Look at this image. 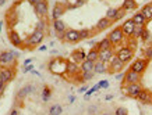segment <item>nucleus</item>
I'll list each match as a JSON object with an SVG mask.
<instances>
[{"label":"nucleus","mask_w":152,"mask_h":115,"mask_svg":"<svg viewBox=\"0 0 152 115\" xmlns=\"http://www.w3.org/2000/svg\"><path fill=\"white\" fill-rule=\"evenodd\" d=\"M66 68H67V61H64L63 58H56V60L50 61V64H49V71L56 75L66 74Z\"/></svg>","instance_id":"1"},{"label":"nucleus","mask_w":152,"mask_h":115,"mask_svg":"<svg viewBox=\"0 0 152 115\" xmlns=\"http://www.w3.org/2000/svg\"><path fill=\"white\" fill-rule=\"evenodd\" d=\"M123 67H124V63L120 60V58H117L116 55H113V57H112V60L109 61V64H107V72H112V74H119V72H121Z\"/></svg>","instance_id":"2"},{"label":"nucleus","mask_w":152,"mask_h":115,"mask_svg":"<svg viewBox=\"0 0 152 115\" xmlns=\"http://www.w3.org/2000/svg\"><path fill=\"white\" fill-rule=\"evenodd\" d=\"M133 54H134L133 49H131V47H129V46H124V47H120L119 50L116 51L115 55L117 57V58H120L123 63H127V61L131 60Z\"/></svg>","instance_id":"3"},{"label":"nucleus","mask_w":152,"mask_h":115,"mask_svg":"<svg viewBox=\"0 0 152 115\" xmlns=\"http://www.w3.org/2000/svg\"><path fill=\"white\" fill-rule=\"evenodd\" d=\"M35 90H37V86H35L34 83H28V85L23 86V88L17 92V100H21V101H23L24 98H27L29 94L35 93Z\"/></svg>","instance_id":"4"},{"label":"nucleus","mask_w":152,"mask_h":115,"mask_svg":"<svg viewBox=\"0 0 152 115\" xmlns=\"http://www.w3.org/2000/svg\"><path fill=\"white\" fill-rule=\"evenodd\" d=\"M107 39L110 40L112 45H119V43H121V42H123V39H124V33H123V31H121V28H120V27L119 28H115V29L109 33Z\"/></svg>","instance_id":"5"},{"label":"nucleus","mask_w":152,"mask_h":115,"mask_svg":"<svg viewBox=\"0 0 152 115\" xmlns=\"http://www.w3.org/2000/svg\"><path fill=\"white\" fill-rule=\"evenodd\" d=\"M45 39V32H39V31H34L27 39V43L29 46H38L39 43H42V40Z\"/></svg>","instance_id":"6"},{"label":"nucleus","mask_w":152,"mask_h":115,"mask_svg":"<svg viewBox=\"0 0 152 115\" xmlns=\"http://www.w3.org/2000/svg\"><path fill=\"white\" fill-rule=\"evenodd\" d=\"M63 40H66L67 43H77L81 40L80 37V31L77 29H67L63 35Z\"/></svg>","instance_id":"7"},{"label":"nucleus","mask_w":152,"mask_h":115,"mask_svg":"<svg viewBox=\"0 0 152 115\" xmlns=\"http://www.w3.org/2000/svg\"><path fill=\"white\" fill-rule=\"evenodd\" d=\"M15 57H17V53H14V51H1L0 53V63H1V65L9 67L10 64H13L15 61Z\"/></svg>","instance_id":"8"},{"label":"nucleus","mask_w":152,"mask_h":115,"mask_svg":"<svg viewBox=\"0 0 152 115\" xmlns=\"http://www.w3.org/2000/svg\"><path fill=\"white\" fill-rule=\"evenodd\" d=\"M48 10H49V6H48L46 0H42L38 4L34 6V11H35V14H37L39 18H45V17H46Z\"/></svg>","instance_id":"9"},{"label":"nucleus","mask_w":152,"mask_h":115,"mask_svg":"<svg viewBox=\"0 0 152 115\" xmlns=\"http://www.w3.org/2000/svg\"><path fill=\"white\" fill-rule=\"evenodd\" d=\"M123 80H124L126 85H129V83H140L141 75H140L138 72L133 71V69H129L124 74V76H123Z\"/></svg>","instance_id":"10"},{"label":"nucleus","mask_w":152,"mask_h":115,"mask_svg":"<svg viewBox=\"0 0 152 115\" xmlns=\"http://www.w3.org/2000/svg\"><path fill=\"white\" fill-rule=\"evenodd\" d=\"M147 65H148V60H147V58H137V60L131 64L130 69H133V71H135V72L141 74V72H144V71L147 69Z\"/></svg>","instance_id":"11"},{"label":"nucleus","mask_w":152,"mask_h":115,"mask_svg":"<svg viewBox=\"0 0 152 115\" xmlns=\"http://www.w3.org/2000/svg\"><path fill=\"white\" fill-rule=\"evenodd\" d=\"M66 10H67V7H66L64 3H60V1L55 3V7H53V11H52V18H53V21H55V19H60V17L66 13Z\"/></svg>","instance_id":"12"},{"label":"nucleus","mask_w":152,"mask_h":115,"mask_svg":"<svg viewBox=\"0 0 152 115\" xmlns=\"http://www.w3.org/2000/svg\"><path fill=\"white\" fill-rule=\"evenodd\" d=\"M121 31H123V33H124V36H129L131 37L133 36V32L134 29H135V24H134V21L131 18L127 19V21H124L123 22V25H121Z\"/></svg>","instance_id":"13"},{"label":"nucleus","mask_w":152,"mask_h":115,"mask_svg":"<svg viewBox=\"0 0 152 115\" xmlns=\"http://www.w3.org/2000/svg\"><path fill=\"white\" fill-rule=\"evenodd\" d=\"M124 92L129 97H137L138 93L141 92V86H140V83H129L126 86Z\"/></svg>","instance_id":"14"},{"label":"nucleus","mask_w":152,"mask_h":115,"mask_svg":"<svg viewBox=\"0 0 152 115\" xmlns=\"http://www.w3.org/2000/svg\"><path fill=\"white\" fill-rule=\"evenodd\" d=\"M14 78V69L9 68V67H6V68H0V80L1 82H10V80H13Z\"/></svg>","instance_id":"15"},{"label":"nucleus","mask_w":152,"mask_h":115,"mask_svg":"<svg viewBox=\"0 0 152 115\" xmlns=\"http://www.w3.org/2000/svg\"><path fill=\"white\" fill-rule=\"evenodd\" d=\"M9 40L11 42V45L15 47H21V45H23L21 36H20L18 32L14 31V29H9Z\"/></svg>","instance_id":"16"},{"label":"nucleus","mask_w":152,"mask_h":115,"mask_svg":"<svg viewBox=\"0 0 152 115\" xmlns=\"http://www.w3.org/2000/svg\"><path fill=\"white\" fill-rule=\"evenodd\" d=\"M53 29H55V32L57 33L60 37H63L64 32L67 31V29H66V24L63 22L61 19H55V21H53Z\"/></svg>","instance_id":"17"},{"label":"nucleus","mask_w":152,"mask_h":115,"mask_svg":"<svg viewBox=\"0 0 152 115\" xmlns=\"http://www.w3.org/2000/svg\"><path fill=\"white\" fill-rule=\"evenodd\" d=\"M85 58H87V53H85L84 50H81V49H78V50H74L73 53H71V60H73L74 63H77V64L83 63Z\"/></svg>","instance_id":"18"},{"label":"nucleus","mask_w":152,"mask_h":115,"mask_svg":"<svg viewBox=\"0 0 152 115\" xmlns=\"http://www.w3.org/2000/svg\"><path fill=\"white\" fill-rule=\"evenodd\" d=\"M115 55L113 53V49H109V50H102L99 51V58L98 60L102 61V63H105V64H109V61L112 60V57Z\"/></svg>","instance_id":"19"},{"label":"nucleus","mask_w":152,"mask_h":115,"mask_svg":"<svg viewBox=\"0 0 152 115\" xmlns=\"http://www.w3.org/2000/svg\"><path fill=\"white\" fill-rule=\"evenodd\" d=\"M135 98H138L141 103H144V104H149V103L152 101V94L148 90H145V89H141V92L138 93V96L135 97Z\"/></svg>","instance_id":"20"},{"label":"nucleus","mask_w":152,"mask_h":115,"mask_svg":"<svg viewBox=\"0 0 152 115\" xmlns=\"http://www.w3.org/2000/svg\"><path fill=\"white\" fill-rule=\"evenodd\" d=\"M107 72V64L102 63V61H95L94 64V74H105Z\"/></svg>","instance_id":"21"},{"label":"nucleus","mask_w":152,"mask_h":115,"mask_svg":"<svg viewBox=\"0 0 152 115\" xmlns=\"http://www.w3.org/2000/svg\"><path fill=\"white\" fill-rule=\"evenodd\" d=\"M110 24H112L110 19H107L106 17H103V18H101L96 22V27H95V28H96V31H99V32H101V31H105L106 28L110 27Z\"/></svg>","instance_id":"22"},{"label":"nucleus","mask_w":152,"mask_h":115,"mask_svg":"<svg viewBox=\"0 0 152 115\" xmlns=\"http://www.w3.org/2000/svg\"><path fill=\"white\" fill-rule=\"evenodd\" d=\"M78 64L77 63H74V61H67V68H66V74L69 75H75L78 72Z\"/></svg>","instance_id":"23"},{"label":"nucleus","mask_w":152,"mask_h":115,"mask_svg":"<svg viewBox=\"0 0 152 115\" xmlns=\"http://www.w3.org/2000/svg\"><path fill=\"white\" fill-rule=\"evenodd\" d=\"M140 13L144 15V18L147 19V21H149V19L152 18V3H148V4H145L141 9V11Z\"/></svg>","instance_id":"24"},{"label":"nucleus","mask_w":152,"mask_h":115,"mask_svg":"<svg viewBox=\"0 0 152 115\" xmlns=\"http://www.w3.org/2000/svg\"><path fill=\"white\" fill-rule=\"evenodd\" d=\"M94 64H95V61H89V60H85L81 63L80 65V69H81V72H88V71H94Z\"/></svg>","instance_id":"25"},{"label":"nucleus","mask_w":152,"mask_h":115,"mask_svg":"<svg viewBox=\"0 0 152 115\" xmlns=\"http://www.w3.org/2000/svg\"><path fill=\"white\" fill-rule=\"evenodd\" d=\"M134 21V24H135V25H138V27H144V25H145V24H147V19L144 18V15L141 13H135L133 15V18H131Z\"/></svg>","instance_id":"26"},{"label":"nucleus","mask_w":152,"mask_h":115,"mask_svg":"<svg viewBox=\"0 0 152 115\" xmlns=\"http://www.w3.org/2000/svg\"><path fill=\"white\" fill-rule=\"evenodd\" d=\"M113 47V45L110 43V40L106 37V39H103V40H101L99 43L96 45V49L99 51H102V50H109V49H112Z\"/></svg>","instance_id":"27"},{"label":"nucleus","mask_w":152,"mask_h":115,"mask_svg":"<svg viewBox=\"0 0 152 115\" xmlns=\"http://www.w3.org/2000/svg\"><path fill=\"white\" fill-rule=\"evenodd\" d=\"M50 97H52V89L49 88V86H45V88H43V90H42V94H41L42 101H43V103L49 101V100H50Z\"/></svg>","instance_id":"28"},{"label":"nucleus","mask_w":152,"mask_h":115,"mask_svg":"<svg viewBox=\"0 0 152 115\" xmlns=\"http://www.w3.org/2000/svg\"><path fill=\"white\" fill-rule=\"evenodd\" d=\"M98 58H99V50H98L96 47H95V49H91V50L87 53V60L98 61Z\"/></svg>","instance_id":"29"},{"label":"nucleus","mask_w":152,"mask_h":115,"mask_svg":"<svg viewBox=\"0 0 152 115\" xmlns=\"http://www.w3.org/2000/svg\"><path fill=\"white\" fill-rule=\"evenodd\" d=\"M123 9H124L126 11L135 10L137 9V3H135V0H124V1H123Z\"/></svg>","instance_id":"30"},{"label":"nucleus","mask_w":152,"mask_h":115,"mask_svg":"<svg viewBox=\"0 0 152 115\" xmlns=\"http://www.w3.org/2000/svg\"><path fill=\"white\" fill-rule=\"evenodd\" d=\"M61 112H63V107L60 104H53L49 110V115H60Z\"/></svg>","instance_id":"31"},{"label":"nucleus","mask_w":152,"mask_h":115,"mask_svg":"<svg viewBox=\"0 0 152 115\" xmlns=\"http://www.w3.org/2000/svg\"><path fill=\"white\" fill-rule=\"evenodd\" d=\"M94 35V32L91 29H87V28H84V29H80V37H81V40L84 39H88V37H91Z\"/></svg>","instance_id":"32"},{"label":"nucleus","mask_w":152,"mask_h":115,"mask_svg":"<svg viewBox=\"0 0 152 115\" xmlns=\"http://www.w3.org/2000/svg\"><path fill=\"white\" fill-rule=\"evenodd\" d=\"M46 28H48V24L45 19H39L37 22V27H35V31H39V32H45L46 31Z\"/></svg>","instance_id":"33"},{"label":"nucleus","mask_w":152,"mask_h":115,"mask_svg":"<svg viewBox=\"0 0 152 115\" xmlns=\"http://www.w3.org/2000/svg\"><path fill=\"white\" fill-rule=\"evenodd\" d=\"M116 14H117V9H109L107 11H106V15H105V17L107 19H110L112 22H113V19H115Z\"/></svg>","instance_id":"34"},{"label":"nucleus","mask_w":152,"mask_h":115,"mask_svg":"<svg viewBox=\"0 0 152 115\" xmlns=\"http://www.w3.org/2000/svg\"><path fill=\"white\" fill-rule=\"evenodd\" d=\"M95 76L94 74V71H88V72H83V76H81V80L83 82H88V80H91V79Z\"/></svg>","instance_id":"35"},{"label":"nucleus","mask_w":152,"mask_h":115,"mask_svg":"<svg viewBox=\"0 0 152 115\" xmlns=\"http://www.w3.org/2000/svg\"><path fill=\"white\" fill-rule=\"evenodd\" d=\"M126 13H127V11H126V10L123 9V7L117 9V14H116V17H115V19H113V21H119L120 18H123V17L126 15Z\"/></svg>","instance_id":"36"},{"label":"nucleus","mask_w":152,"mask_h":115,"mask_svg":"<svg viewBox=\"0 0 152 115\" xmlns=\"http://www.w3.org/2000/svg\"><path fill=\"white\" fill-rule=\"evenodd\" d=\"M142 29H144V27H138V25H135V29H134L133 36L131 37H140L141 36V33H142Z\"/></svg>","instance_id":"37"},{"label":"nucleus","mask_w":152,"mask_h":115,"mask_svg":"<svg viewBox=\"0 0 152 115\" xmlns=\"http://www.w3.org/2000/svg\"><path fill=\"white\" fill-rule=\"evenodd\" d=\"M141 39H142V42H148L149 40V31H148L147 28L144 27V29H142V33H141Z\"/></svg>","instance_id":"38"},{"label":"nucleus","mask_w":152,"mask_h":115,"mask_svg":"<svg viewBox=\"0 0 152 115\" xmlns=\"http://www.w3.org/2000/svg\"><path fill=\"white\" fill-rule=\"evenodd\" d=\"M115 115H129V111H127V108H124V107H119V108L116 110Z\"/></svg>","instance_id":"39"},{"label":"nucleus","mask_w":152,"mask_h":115,"mask_svg":"<svg viewBox=\"0 0 152 115\" xmlns=\"http://www.w3.org/2000/svg\"><path fill=\"white\" fill-rule=\"evenodd\" d=\"M144 58H147V60L152 58V47H148L147 50L144 51Z\"/></svg>","instance_id":"40"},{"label":"nucleus","mask_w":152,"mask_h":115,"mask_svg":"<svg viewBox=\"0 0 152 115\" xmlns=\"http://www.w3.org/2000/svg\"><path fill=\"white\" fill-rule=\"evenodd\" d=\"M98 85H99V88L101 89H107L109 88V80H101Z\"/></svg>","instance_id":"41"},{"label":"nucleus","mask_w":152,"mask_h":115,"mask_svg":"<svg viewBox=\"0 0 152 115\" xmlns=\"http://www.w3.org/2000/svg\"><path fill=\"white\" fill-rule=\"evenodd\" d=\"M29 71H34V65H32V64L27 65V67L24 68V72H29Z\"/></svg>","instance_id":"42"},{"label":"nucleus","mask_w":152,"mask_h":115,"mask_svg":"<svg viewBox=\"0 0 152 115\" xmlns=\"http://www.w3.org/2000/svg\"><path fill=\"white\" fill-rule=\"evenodd\" d=\"M4 88H6V83H4V82H1V80H0V94L3 93V90H4Z\"/></svg>","instance_id":"43"},{"label":"nucleus","mask_w":152,"mask_h":115,"mask_svg":"<svg viewBox=\"0 0 152 115\" xmlns=\"http://www.w3.org/2000/svg\"><path fill=\"white\" fill-rule=\"evenodd\" d=\"M39 1H42V0H28V3H29V4H32V6L38 4Z\"/></svg>","instance_id":"44"},{"label":"nucleus","mask_w":152,"mask_h":115,"mask_svg":"<svg viewBox=\"0 0 152 115\" xmlns=\"http://www.w3.org/2000/svg\"><path fill=\"white\" fill-rule=\"evenodd\" d=\"M31 63H32V60H31V58H27V60L23 63V65H24V67H27V65H29Z\"/></svg>","instance_id":"45"},{"label":"nucleus","mask_w":152,"mask_h":115,"mask_svg":"<svg viewBox=\"0 0 152 115\" xmlns=\"http://www.w3.org/2000/svg\"><path fill=\"white\" fill-rule=\"evenodd\" d=\"M87 88H88V86H83V88H80V89H78V92H80V93L85 92V90H87Z\"/></svg>","instance_id":"46"},{"label":"nucleus","mask_w":152,"mask_h":115,"mask_svg":"<svg viewBox=\"0 0 152 115\" xmlns=\"http://www.w3.org/2000/svg\"><path fill=\"white\" fill-rule=\"evenodd\" d=\"M10 115H18V111L15 110V108H14V110L11 111V112H10Z\"/></svg>","instance_id":"47"},{"label":"nucleus","mask_w":152,"mask_h":115,"mask_svg":"<svg viewBox=\"0 0 152 115\" xmlns=\"http://www.w3.org/2000/svg\"><path fill=\"white\" fill-rule=\"evenodd\" d=\"M105 98L107 100V101H109V100H112V98H113V94H107V96H106Z\"/></svg>","instance_id":"48"},{"label":"nucleus","mask_w":152,"mask_h":115,"mask_svg":"<svg viewBox=\"0 0 152 115\" xmlns=\"http://www.w3.org/2000/svg\"><path fill=\"white\" fill-rule=\"evenodd\" d=\"M95 108H96V107L92 106V107H91V110H89V112H91V114H94V112H95Z\"/></svg>","instance_id":"49"},{"label":"nucleus","mask_w":152,"mask_h":115,"mask_svg":"<svg viewBox=\"0 0 152 115\" xmlns=\"http://www.w3.org/2000/svg\"><path fill=\"white\" fill-rule=\"evenodd\" d=\"M123 78V75L121 74H119V75H116V79H117V80H120V79Z\"/></svg>","instance_id":"50"},{"label":"nucleus","mask_w":152,"mask_h":115,"mask_svg":"<svg viewBox=\"0 0 152 115\" xmlns=\"http://www.w3.org/2000/svg\"><path fill=\"white\" fill-rule=\"evenodd\" d=\"M6 4V0H0V7H1V6H4Z\"/></svg>","instance_id":"51"},{"label":"nucleus","mask_w":152,"mask_h":115,"mask_svg":"<svg viewBox=\"0 0 152 115\" xmlns=\"http://www.w3.org/2000/svg\"><path fill=\"white\" fill-rule=\"evenodd\" d=\"M69 101H70V103L74 101V96H70V97H69Z\"/></svg>","instance_id":"52"},{"label":"nucleus","mask_w":152,"mask_h":115,"mask_svg":"<svg viewBox=\"0 0 152 115\" xmlns=\"http://www.w3.org/2000/svg\"><path fill=\"white\" fill-rule=\"evenodd\" d=\"M39 49H41V51H45V50H46V46H41Z\"/></svg>","instance_id":"53"},{"label":"nucleus","mask_w":152,"mask_h":115,"mask_svg":"<svg viewBox=\"0 0 152 115\" xmlns=\"http://www.w3.org/2000/svg\"><path fill=\"white\" fill-rule=\"evenodd\" d=\"M102 115H113V114H112V112H107V111H106V112H103Z\"/></svg>","instance_id":"54"},{"label":"nucleus","mask_w":152,"mask_h":115,"mask_svg":"<svg viewBox=\"0 0 152 115\" xmlns=\"http://www.w3.org/2000/svg\"><path fill=\"white\" fill-rule=\"evenodd\" d=\"M0 31H1V22H0Z\"/></svg>","instance_id":"55"},{"label":"nucleus","mask_w":152,"mask_h":115,"mask_svg":"<svg viewBox=\"0 0 152 115\" xmlns=\"http://www.w3.org/2000/svg\"><path fill=\"white\" fill-rule=\"evenodd\" d=\"M0 68H1V63H0Z\"/></svg>","instance_id":"56"}]
</instances>
